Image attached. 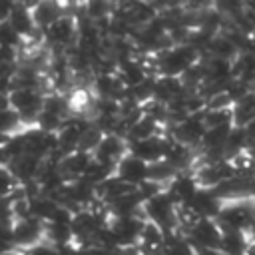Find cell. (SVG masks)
Instances as JSON below:
<instances>
[{
  "mask_svg": "<svg viewBox=\"0 0 255 255\" xmlns=\"http://www.w3.org/2000/svg\"><path fill=\"white\" fill-rule=\"evenodd\" d=\"M167 139L169 137L157 133V135H151V137L141 139V141H128V153L137 157V159H141V161H145V163L159 161V159H163Z\"/></svg>",
  "mask_w": 255,
  "mask_h": 255,
  "instance_id": "52a82bcc",
  "label": "cell"
},
{
  "mask_svg": "<svg viewBox=\"0 0 255 255\" xmlns=\"http://www.w3.org/2000/svg\"><path fill=\"white\" fill-rule=\"evenodd\" d=\"M114 175V165H108V163H102V161H96L92 157V161L88 163L84 175L80 177L82 181L90 183L92 187H98L100 183H104L106 179H110Z\"/></svg>",
  "mask_w": 255,
  "mask_h": 255,
  "instance_id": "ffe728a7",
  "label": "cell"
},
{
  "mask_svg": "<svg viewBox=\"0 0 255 255\" xmlns=\"http://www.w3.org/2000/svg\"><path fill=\"white\" fill-rule=\"evenodd\" d=\"M183 207L195 219H215L223 207V201L217 199L209 189H197V193Z\"/></svg>",
  "mask_w": 255,
  "mask_h": 255,
  "instance_id": "ba28073f",
  "label": "cell"
},
{
  "mask_svg": "<svg viewBox=\"0 0 255 255\" xmlns=\"http://www.w3.org/2000/svg\"><path fill=\"white\" fill-rule=\"evenodd\" d=\"M44 159H38L34 155H20V157H14L8 161V171L12 173V177L16 179V183H22V185H28V183H34L38 171H40V165H42Z\"/></svg>",
  "mask_w": 255,
  "mask_h": 255,
  "instance_id": "7c38bea8",
  "label": "cell"
},
{
  "mask_svg": "<svg viewBox=\"0 0 255 255\" xmlns=\"http://www.w3.org/2000/svg\"><path fill=\"white\" fill-rule=\"evenodd\" d=\"M12 10H14V2H2L0 0V22H8Z\"/></svg>",
  "mask_w": 255,
  "mask_h": 255,
  "instance_id": "d4e9b609",
  "label": "cell"
},
{
  "mask_svg": "<svg viewBox=\"0 0 255 255\" xmlns=\"http://www.w3.org/2000/svg\"><path fill=\"white\" fill-rule=\"evenodd\" d=\"M197 183H195V179L191 177V173L189 171H185V173H177L169 183H167V187L163 189L165 193H167V197L173 201V205L175 207H183L195 193H197Z\"/></svg>",
  "mask_w": 255,
  "mask_h": 255,
  "instance_id": "8fae6325",
  "label": "cell"
},
{
  "mask_svg": "<svg viewBox=\"0 0 255 255\" xmlns=\"http://www.w3.org/2000/svg\"><path fill=\"white\" fill-rule=\"evenodd\" d=\"M44 40L48 46H52L54 50L58 48L60 52H66L70 48L76 46L78 40V26H76V18L64 14L60 20H56L52 26H48L44 30Z\"/></svg>",
  "mask_w": 255,
  "mask_h": 255,
  "instance_id": "3957f363",
  "label": "cell"
},
{
  "mask_svg": "<svg viewBox=\"0 0 255 255\" xmlns=\"http://www.w3.org/2000/svg\"><path fill=\"white\" fill-rule=\"evenodd\" d=\"M185 239L195 247V249H209V251H219L221 243V229L215 219H195L189 227H185Z\"/></svg>",
  "mask_w": 255,
  "mask_h": 255,
  "instance_id": "7a4b0ae2",
  "label": "cell"
},
{
  "mask_svg": "<svg viewBox=\"0 0 255 255\" xmlns=\"http://www.w3.org/2000/svg\"><path fill=\"white\" fill-rule=\"evenodd\" d=\"M245 255H255V241H251V243L247 245V251H245Z\"/></svg>",
  "mask_w": 255,
  "mask_h": 255,
  "instance_id": "484cf974",
  "label": "cell"
},
{
  "mask_svg": "<svg viewBox=\"0 0 255 255\" xmlns=\"http://www.w3.org/2000/svg\"><path fill=\"white\" fill-rule=\"evenodd\" d=\"M30 6L32 4H14V10L8 18V24L14 28V32L22 38V40H28L38 28L32 20V12H30Z\"/></svg>",
  "mask_w": 255,
  "mask_h": 255,
  "instance_id": "2e32d148",
  "label": "cell"
},
{
  "mask_svg": "<svg viewBox=\"0 0 255 255\" xmlns=\"http://www.w3.org/2000/svg\"><path fill=\"white\" fill-rule=\"evenodd\" d=\"M175 175H177V171L169 163H165L163 159L153 161V163H147V179L153 181V183L167 185Z\"/></svg>",
  "mask_w": 255,
  "mask_h": 255,
  "instance_id": "7402d4cb",
  "label": "cell"
},
{
  "mask_svg": "<svg viewBox=\"0 0 255 255\" xmlns=\"http://www.w3.org/2000/svg\"><path fill=\"white\" fill-rule=\"evenodd\" d=\"M44 94L40 90H12L8 94V106L20 116L22 124H34L42 112Z\"/></svg>",
  "mask_w": 255,
  "mask_h": 255,
  "instance_id": "6da1fadb",
  "label": "cell"
},
{
  "mask_svg": "<svg viewBox=\"0 0 255 255\" xmlns=\"http://www.w3.org/2000/svg\"><path fill=\"white\" fill-rule=\"evenodd\" d=\"M116 76L120 78V82L124 84L126 90L135 88V86L143 84V82L149 78V74H147V70H145V64L139 62V60H129V62L120 64L118 70H116Z\"/></svg>",
  "mask_w": 255,
  "mask_h": 255,
  "instance_id": "e0dca14e",
  "label": "cell"
},
{
  "mask_svg": "<svg viewBox=\"0 0 255 255\" xmlns=\"http://www.w3.org/2000/svg\"><path fill=\"white\" fill-rule=\"evenodd\" d=\"M163 255H197L195 247L181 237L179 233H167L163 239V247H161Z\"/></svg>",
  "mask_w": 255,
  "mask_h": 255,
  "instance_id": "44dd1931",
  "label": "cell"
},
{
  "mask_svg": "<svg viewBox=\"0 0 255 255\" xmlns=\"http://www.w3.org/2000/svg\"><path fill=\"white\" fill-rule=\"evenodd\" d=\"M22 38L14 32V28L8 22H0V48H18L22 46Z\"/></svg>",
  "mask_w": 255,
  "mask_h": 255,
  "instance_id": "cb8c5ba5",
  "label": "cell"
},
{
  "mask_svg": "<svg viewBox=\"0 0 255 255\" xmlns=\"http://www.w3.org/2000/svg\"><path fill=\"white\" fill-rule=\"evenodd\" d=\"M124 155H128V141L116 133H106L92 153V157L96 161H102V163H108L114 167Z\"/></svg>",
  "mask_w": 255,
  "mask_h": 255,
  "instance_id": "9c48e42d",
  "label": "cell"
},
{
  "mask_svg": "<svg viewBox=\"0 0 255 255\" xmlns=\"http://www.w3.org/2000/svg\"><path fill=\"white\" fill-rule=\"evenodd\" d=\"M185 92L183 84L179 78H165V76H153V86H151V100L169 106L175 98H179Z\"/></svg>",
  "mask_w": 255,
  "mask_h": 255,
  "instance_id": "5bb4252c",
  "label": "cell"
},
{
  "mask_svg": "<svg viewBox=\"0 0 255 255\" xmlns=\"http://www.w3.org/2000/svg\"><path fill=\"white\" fill-rule=\"evenodd\" d=\"M90 161H92L90 153L76 149V151L66 153L64 157L58 159V171L64 177V181H74V179H80L84 175V171H86Z\"/></svg>",
  "mask_w": 255,
  "mask_h": 255,
  "instance_id": "4fadbf2b",
  "label": "cell"
},
{
  "mask_svg": "<svg viewBox=\"0 0 255 255\" xmlns=\"http://www.w3.org/2000/svg\"><path fill=\"white\" fill-rule=\"evenodd\" d=\"M12 239L16 247L30 249L38 243L44 241V223L34 219V217H24V219H14L12 225Z\"/></svg>",
  "mask_w": 255,
  "mask_h": 255,
  "instance_id": "8992f818",
  "label": "cell"
},
{
  "mask_svg": "<svg viewBox=\"0 0 255 255\" xmlns=\"http://www.w3.org/2000/svg\"><path fill=\"white\" fill-rule=\"evenodd\" d=\"M253 120H255V96L251 90V94H247L245 98H241L231 106V122L233 128H245Z\"/></svg>",
  "mask_w": 255,
  "mask_h": 255,
  "instance_id": "ac0fdd59",
  "label": "cell"
},
{
  "mask_svg": "<svg viewBox=\"0 0 255 255\" xmlns=\"http://www.w3.org/2000/svg\"><path fill=\"white\" fill-rule=\"evenodd\" d=\"M114 175L118 179H122L124 183L131 185V187H137L141 185L143 181H147V163L133 157V155H124L116 167H114Z\"/></svg>",
  "mask_w": 255,
  "mask_h": 255,
  "instance_id": "30bf717a",
  "label": "cell"
},
{
  "mask_svg": "<svg viewBox=\"0 0 255 255\" xmlns=\"http://www.w3.org/2000/svg\"><path fill=\"white\" fill-rule=\"evenodd\" d=\"M221 243H219V253L221 255H245L247 251V237L239 231H221Z\"/></svg>",
  "mask_w": 255,
  "mask_h": 255,
  "instance_id": "d6986e66",
  "label": "cell"
},
{
  "mask_svg": "<svg viewBox=\"0 0 255 255\" xmlns=\"http://www.w3.org/2000/svg\"><path fill=\"white\" fill-rule=\"evenodd\" d=\"M32 12V20L36 24L38 30H46L48 26H52L56 20H60L64 16V4L60 2H36L30 6Z\"/></svg>",
  "mask_w": 255,
  "mask_h": 255,
  "instance_id": "9a60e30c",
  "label": "cell"
},
{
  "mask_svg": "<svg viewBox=\"0 0 255 255\" xmlns=\"http://www.w3.org/2000/svg\"><path fill=\"white\" fill-rule=\"evenodd\" d=\"M143 223L145 219L141 217H112L108 223V229L112 231L116 245L120 249H129L135 243H139Z\"/></svg>",
  "mask_w": 255,
  "mask_h": 255,
  "instance_id": "5b68a950",
  "label": "cell"
},
{
  "mask_svg": "<svg viewBox=\"0 0 255 255\" xmlns=\"http://www.w3.org/2000/svg\"><path fill=\"white\" fill-rule=\"evenodd\" d=\"M18 131H22L20 116L12 108L0 110V137H8V135L18 133Z\"/></svg>",
  "mask_w": 255,
  "mask_h": 255,
  "instance_id": "603a6c76",
  "label": "cell"
},
{
  "mask_svg": "<svg viewBox=\"0 0 255 255\" xmlns=\"http://www.w3.org/2000/svg\"><path fill=\"white\" fill-rule=\"evenodd\" d=\"M203 133H205V126L201 122V114H193V116H185L183 120L169 126L167 137L181 143V145H187V147L195 149V147H199V141H201Z\"/></svg>",
  "mask_w": 255,
  "mask_h": 255,
  "instance_id": "277c9868",
  "label": "cell"
}]
</instances>
